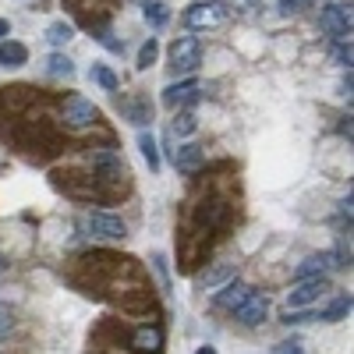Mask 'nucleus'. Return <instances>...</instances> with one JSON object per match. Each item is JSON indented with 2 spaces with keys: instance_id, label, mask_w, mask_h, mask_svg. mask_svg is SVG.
<instances>
[{
  "instance_id": "f257e3e1",
  "label": "nucleus",
  "mask_w": 354,
  "mask_h": 354,
  "mask_svg": "<svg viewBox=\"0 0 354 354\" xmlns=\"http://www.w3.org/2000/svg\"><path fill=\"white\" fill-rule=\"evenodd\" d=\"M96 117H100L96 103H93V100H85V96H68V100L61 103V124L71 128V131L93 128V124H96Z\"/></svg>"
},
{
  "instance_id": "f03ea898",
  "label": "nucleus",
  "mask_w": 354,
  "mask_h": 354,
  "mask_svg": "<svg viewBox=\"0 0 354 354\" xmlns=\"http://www.w3.org/2000/svg\"><path fill=\"white\" fill-rule=\"evenodd\" d=\"M202 64V43L195 36H181L170 46V71L174 75H195Z\"/></svg>"
},
{
  "instance_id": "7ed1b4c3",
  "label": "nucleus",
  "mask_w": 354,
  "mask_h": 354,
  "mask_svg": "<svg viewBox=\"0 0 354 354\" xmlns=\"http://www.w3.org/2000/svg\"><path fill=\"white\" fill-rule=\"evenodd\" d=\"M82 227L88 230V238H100V241H124L128 238V227L121 216H110V213H85Z\"/></svg>"
},
{
  "instance_id": "20e7f679",
  "label": "nucleus",
  "mask_w": 354,
  "mask_h": 354,
  "mask_svg": "<svg viewBox=\"0 0 354 354\" xmlns=\"http://www.w3.org/2000/svg\"><path fill=\"white\" fill-rule=\"evenodd\" d=\"M326 290H330V280H326V277L294 280V290L287 294V308H308V305H315Z\"/></svg>"
},
{
  "instance_id": "39448f33",
  "label": "nucleus",
  "mask_w": 354,
  "mask_h": 354,
  "mask_svg": "<svg viewBox=\"0 0 354 354\" xmlns=\"http://www.w3.org/2000/svg\"><path fill=\"white\" fill-rule=\"evenodd\" d=\"M319 25L326 28L333 39H351V8H344V4H322Z\"/></svg>"
},
{
  "instance_id": "423d86ee",
  "label": "nucleus",
  "mask_w": 354,
  "mask_h": 354,
  "mask_svg": "<svg viewBox=\"0 0 354 354\" xmlns=\"http://www.w3.org/2000/svg\"><path fill=\"white\" fill-rule=\"evenodd\" d=\"M234 315H238L241 326H259V322H266V315H270V298L259 294V290H252L248 298L234 308Z\"/></svg>"
},
{
  "instance_id": "0eeeda50",
  "label": "nucleus",
  "mask_w": 354,
  "mask_h": 354,
  "mask_svg": "<svg viewBox=\"0 0 354 354\" xmlns=\"http://www.w3.org/2000/svg\"><path fill=\"white\" fill-rule=\"evenodd\" d=\"M220 21H223V8L205 4V0H198V4H192L185 11V25L188 28H216Z\"/></svg>"
},
{
  "instance_id": "6e6552de",
  "label": "nucleus",
  "mask_w": 354,
  "mask_h": 354,
  "mask_svg": "<svg viewBox=\"0 0 354 354\" xmlns=\"http://www.w3.org/2000/svg\"><path fill=\"white\" fill-rule=\"evenodd\" d=\"M198 96H202V85H198L195 78H185V82H177V85H167V88H163V103H167L170 110L188 106V103H195Z\"/></svg>"
},
{
  "instance_id": "1a4fd4ad",
  "label": "nucleus",
  "mask_w": 354,
  "mask_h": 354,
  "mask_svg": "<svg viewBox=\"0 0 354 354\" xmlns=\"http://www.w3.org/2000/svg\"><path fill=\"white\" fill-rule=\"evenodd\" d=\"M234 262H216V266H209V270H202L198 273V287L202 290H220L223 283H230L234 280Z\"/></svg>"
},
{
  "instance_id": "9d476101",
  "label": "nucleus",
  "mask_w": 354,
  "mask_h": 354,
  "mask_svg": "<svg viewBox=\"0 0 354 354\" xmlns=\"http://www.w3.org/2000/svg\"><path fill=\"white\" fill-rule=\"evenodd\" d=\"M131 347L142 354H160L163 351V330L160 326H138L131 330Z\"/></svg>"
},
{
  "instance_id": "9b49d317",
  "label": "nucleus",
  "mask_w": 354,
  "mask_h": 354,
  "mask_svg": "<svg viewBox=\"0 0 354 354\" xmlns=\"http://www.w3.org/2000/svg\"><path fill=\"white\" fill-rule=\"evenodd\" d=\"M252 294V287L248 283H241V280H230V283H223V290L216 294V308H227V312H234L245 298Z\"/></svg>"
},
{
  "instance_id": "f8f14e48",
  "label": "nucleus",
  "mask_w": 354,
  "mask_h": 354,
  "mask_svg": "<svg viewBox=\"0 0 354 354\" xmlns=\"http://www.w3.org/2000/svg\"><path fill=\"white\" fill-rule=\"evenodd\" d=\"M170 160H174V167L181 174H195L202 167V149L188 142V145H181V149H170Z\"/></svg>"
},
{
  "instance_id": "ddd939ff",
  "label": "nucleus",
  "mask_w": 354,
  "mask_h": 354,
  "mask_svg": "<svg viewBox=\"0 0 354 354\" xmlns=\"http://www.w3.org/2000/svg\"><path fill=\"white\" fill-rule=\"evenodd\" d=\"M88 160H93L96 170L106 174V181H110V177H124V163H121V156H117L113 149H96Z\"/></svg>"
},
{
  "instance_id": "4468645a",
  "label": "nucleus",
  "mask_w": 354,
  "mask_h": 354,
  "mask_svg": "<svg viewBox=\"0 0 354 354\" xmlns=\"http://www.w3.org/2000/svg\"><path fill=\"white\" fill-rule=\"evenodd\" d=\"M28 61V50L15 39H0V68H21Z\"/></svg>"
},
{
  "instance_id": "2eb2a0df",
  "label": "nucleus",
  "mask_w": 354,
  "mask_h": 354,
  "mask_svg": "<svg viewBox=\"0 0 354 354\" xmlns=\"http://www.w3.org/2000/svg\"><path fill=\"white\" fill-rule=\"evenodd\" d=\"M138 149H142L145 163H149V170L156 174V170H160V145H156V138H153L149 131H142V135H138Z\"/></svg>"
},
{
  "instance_id": "dca6fc26",
  "label": "nucleus",
  "mask_w": 354,
  "mask_h": 354,
  "mask_svg": "<svg viewBox=\"0 0 354 354\" xmlns=\"http://www.w3.org/2000/svg\"><path fill=\"white\" fill-rule=\"evenodd\" d=\"M46 71H50L53 78H71V75H75V61H71V57H64V53H50Z\"/></svg>"
},
{
  "instance_id": "f3484780",
  "label": "nucleus",
  "mask_w": 354,
  "mask_h": 354,
  "mask_svg": "<svg viewBox=\"0 0 354 354\" xmlns=\"http://www.w3.org/2000/svg\"><path fill=\"white\" fill-rule=\"evenodd\" d=\"M195 128H198V121H195V113H192V110H181V113L174 117V124H170V131H174L177 138L195 135Z\"/></svg>"
},
{
  "instance_id": "a211bd4d",
  "label": "nucleus",
  "mask_w": 354,
  "mask_h": 354,
  "mask_svg": "<svg viewBox=\"0 0 354 354\" xmlns=\"http://www.w3.org/2000/svg\"><path fill=\"white\" fill-rule=\"evenodd\" d=\"M71 25L68 21H53L50 28H46V39H50V46H57V50H61V46H68L71 43Z\"/></svg>"
},
{
  "instance_id": "6ab92c4d",
  "label": "nucleus",
  "mask_w": 354,
  "mask_h": 354,
  "mask_svg": "<svg viewBox=\"0 0 354 354\" xmlns=\"http://www.w3.org/2000/svg\"><path fill=\"white\" fill-rule=\"evenodd\" d=\"M142 15H145V21H149L153 28L167 25V8L160 4V0H145V8H142Z\"/></svg>"
},
{
  "instance_id": "aec40b11",
  "label": "nucleus",
  "mask_w": 354,
  "mask_h": 354,
  "mask_svg": "<svg viewBox=\"0 0 354 354\" xmlns=\"http://www.w3.org/2000/svg\"><path fill=\"white\" fill-rule=\"evenodd\" d=\"M347 315H351V298H337L319 319H322V322H340V319H347Z\"/></svg>"
},
{
  "instance_id": "412c9836",
  "label": "nucleus",
  "mask_w": 354,
  "mask_h": 354,
  "mask_svg": "<svg viewBox=\"0 0 354 354\" xmlns=\"http://www.w3.org/2000/svg\"><path fill=\"white\" fill-rule=\"evenodd\" d=\"M333 61H337V64H344V68L351 71V61H354L351 39H337V43H333Z\"/></svg>"
},
{
  "instance_id": "4be33fe9",
  "label": "nucleus",
  "mask_w": 354,
  "mask_h": 354,
  "mask_svg": "<svg viewBox=\"0 0 354 354\" xmlns=\"http://www.w3.org/2000/svg\"><path fill=\"white\" fill-rule=\"evenodd\" d=\"M93 78L106 88V93H117V75L110 71V68H103V64H93Z\"/></svg>"
},
{
  "instance_id": "5701e85b",
  "label": "nucleus",
  "mask_w": 354,
  "mask_h": 354,
  "mask_svg": "<svg viewBox=\"0 0 354 354\" xmlns=\"http://www.w3.org/2000/svg\"><path fill=\"white\" fill-rule=\"evenodd\" d=\"M156 57H160V43H156V39L142 43V50H138V68H149V64H156Z\"/></svg>"
},
{
  "instance_id": "b1692460",
  "label": "nucleus",
  "mask_w": 354,
  "mask_h": 354,
  "mask_svg": "<svg viewBox=\"0 0 354 354\" xmlns=\"http://www.w3.org/2000/svg\"><path fill=\"white\" fill-rule=\"evenodd\" d=\"M124 113L131 117V124H149V106L145 103H128Z\"/></svg>"
},
{
  "instance_id": "393cba45",
  "label": "nucleus",
  "mask_w": 354,
  "mask_h": 354,
  "mask_svg": "<svg viewBox=\"0 0 354 354\" xmlns=\"http://www.w3.org/2000/svg\"><path fill=\"white\" fill-rule=\"evenodd\" d=\"M15 330V319H11V312H0V337H8Z\"/></svg>"
},
{
  "instance_id": "a878e982",
  "label": "nucleus",
  "mask_w": 354,
  "mask_h": 354,
  "mask_svg": "<svg viewBox=\"0 0 354 354\" xmlns=\"http://www.w3.org/2000/svg\"><path fill=\"white\" fill-rule=\"evenodd\" d=\"M277 354H301V344H298V340H290V344H280V347H277Z\"/></svg>"
},
{
  "instance_id": "bb28decb",
  "label": "nucleus",
  "mask_w": 354,
  "mask_h": 354,
  "mask_svg": "<svg viewBox=\"0 0 354 354\" xmlns=\"http://www.w3.org/2000/svg\"><path fill=\"white\" fill-rule=\"evenodd\" d=\"M277 4H280L283 11H298V8H301V4H298V0H277Z\"/></svg>"
},
{
  "instance_id": "cd10ccee",
  "label": "nucleus",
  "mask_w": 354,
  "mask_h": 354,
  "mask_svg": "<svg viewBox=\"0 0 354 354\" xmlns=\"http://www.w3.org/2000/svg\"><path fill=\"white\" fill-rule=\"evenodd\" d=\"M8 36H11V25H8L4 18H0V39H8Z\"/></svg>"
},
{
  "instance_id": "c85d7f7f",
  "label": "nucleus",
  "mask_w": 354,
  "mask_h": 354,
  "mask_svg": "<svg viewBox=\"0 0 354 354\" xmlns=\"http://www.w3.org/2000/svg\"><path fill=\"white\" fill-rule=\"evenodd\" d=\"M227 4H238V8H252V4H259V0H227Z\"/></svg>"
},
{
  "instance_id": "c756f323",
  "label": "nucleus",
  "mask_w": 354,
  "mask_h": 354,
  "mask_svg": "<svg viewBox=\"0 0 354 354\" xmlns=\"http://www.w3.org/2000/svg\"><path fill=\"white\" fill-rule=\"evenodd\" d=\"M195 354H216V347H198Z\"/></svg>"
},
{
  "instance_id": "7c9ffc66",
  "label": "nucleus",
  "mask_w": 354,
  "mask_h": 354,
  "mask_svg": "<svg viewBox=\"0 0 354 354\" xmlns=\"http://www.w3.org/2000/svg\"><path fill=\"white\" fill-rule=\"evenodd\" d=\"M298 4L305 8V4H326V0H298Z\"/></svg>"
},
{
  "instance_id": "2f4dec72",
  "label": "nucleus",
  "mask_w": 354,
  "mask_h": 354,
  "mask_svg": "<svg viewBox=\"0 0 354 354\" xmlns=\"http://www.w3.org/2000/svg\"><path fill=\"white\" fill-rule=\"evenodd\" d=\"M0 270H4V259H0Z\"/></svg>"
}]
</instances>
